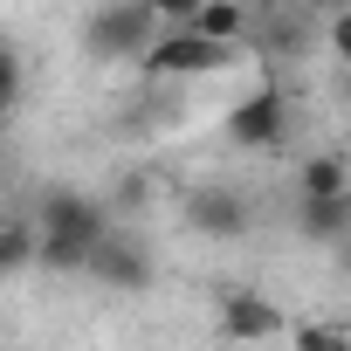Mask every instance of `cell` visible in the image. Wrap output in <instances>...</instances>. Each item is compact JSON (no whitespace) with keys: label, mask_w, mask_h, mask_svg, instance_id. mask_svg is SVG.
<instances>
[{"label":"cell","mask_w":351,"mask_h":351,"mask_svg":"<svg viewBox=\"0 0 351 351\" xmlns=\"http://www.w3.org/2000/svg\"><path fill=\"white\" fill-rule=\"evenodd\" d=\"M28 228H35V262H42V269H56V276H83L90 248L110 234V214H104V200L83 193V186H42Z\"/></svg>","instance_id":"1"},{"label":"cell","mask_w":351,"mask_h":351,"mask_svg":"<svg viewBox=\"0 0 351 351\" xmlns=\"http://www.w3.org/2000/svg\"><path fill=\"white\" fill-rule=\"evenodd\" d=\"M165 35L158 21V0H110L83 21V49L97 62H145V49Z\"/></svg>","instance_id":"2"},{"label":"cell","mask_w":351,"mask_h":351,"mask_svg":"<svg viewBox=\"0 0 351 351\" xmlns=\"http://www.w3.org/2000/svg\"><path fill=\"white\" fill-rule=\"evenodd\" d=\"M289 124H296V110H289V90L276 76H262L248 97H234L221 110V131H228L234 152H282L289 145Z\"/></svg>","instance_id":"3"},{"label":"cell","mask_w":351,"mask_h":351,"mask_svg":"<svg viewBox=\"0 0 351 351\" xmlns=\"http://www.w3.org/2000/svg\"><path fill=\"white\" fill-rule=\"evenodd\" d=\"M83 276H90V282H104V289H117V296H138V289H152V276H158V255H152V241H145L138 228L110 221V234L90 248Z\"/></svg>","instance_id":"4"},{"label":"cell","mask_w":351,"mask_h":351,"mask_svg":"<svg viewBox=\"0 0 351 351\" xmlns=\"http://www.w3.org/2000/svg\"><path fill=\"white\" fill-rule=\"evenodd\" d=\"M241 56L234 49H214V42H200L193 28H165L152 49H145V76L152 83H200V76H221V69H234Z\"/></svg>","instance_id":"5"},{"label":"cell","mask_w":351,"mask_h":351,"mask_svg":"<svg viewBox=\"0 0 351 351\" xmlns=\"http://www.w3.org/2000/svg\"><path fill=\"white\" fill-rule=\"evenodd\" d=\"M317 35H324V21H317L310 8H255V21H248V49H241V56H262L269 69H282V62L317 56Z\"/></svg>","instance_id":"6"},{"label":"cell","mask_w":351,"mask_h":351,"mask_svg":"<svg viewBox=\"0 0 351 351\" xmlns=\"http://www.w3.org/2000/svg\"><path fill=\"white\" fill-rule=\"evenodd\" d=\"M214 330H221L228 344H269V337H282V330H289V317H282V303H276V296L228 282V289L214 296Z\"/></svg>","instance_id":"7"},{"label":"cell","mask_w":351,"mask_h":351,"mask_svg":"<svg viewBox=\"0 0 351 351\" xmlns=\"http://www.w3.org/2000/svg\"><path fill=\"white\" fill-rule=\"evenodd\" d=\"M186 228L193 234H207V241H241L248 228H255V200L241 193V186H193V200H186Z\"/></svg>","instance_id":"8"},{"label":"cell","mask_w":351,"mask_h":351,"mask_svg":"<svg viewBox=\"0 0 351 351\" xmlns=\"http://www.w3.org/2000/svg\"><path fill=\"white\" fill-rule=\"evenodd\" d=\"M248 21H255V8H241V0H193V35L200 42H214V49H248Z\"/></svg>","instance_id":"9"},{"label":"cell","mask_w":351,"mask_h":351,"mask_svg":"<svg viewBox=\"0 0 351 351\" xmlns=\"http://www.w3.org/2000/svg\"><path fill=\"white\" fill-rule=\"evenodd\" d=\"M296 234L317 241V248H337L351 234V193H337V200H296Z\"/></svg>","instance_id":"10"},{"label":"cell","mask_w":351,"mask_h":351,"mask_svg":"<svg viewBox=\"0 0 351 351\" xmlns=\"http://www.w3.org/2000/svg\"><path fill=\"white\" fill-rule=\"evenodd\" d=\"M337 193H351V165H344V152H310L303 172H296V200H337Z\"/></svg>","instance_id":"11"},{"label":"cell","mask_w":351,"mask_h":351,"mask_svg":"<svg viewBox=\"0 0 351 351\" xmlns=\"http://www.w3.org/2000/svg\"><path fill=\"white\" fill-rule=\"evenodd\" d=\"M0 269H35V228L28 221H0Z\"/></svg>","instance_id":"12"},{"label":"cell","mask_w":351,"mask_h":351,"mask_svg":"<svg viewBox=\"0 0 351 351\" xmlns=\"http://www.w3.org/2000/svg\"><path fill=\"white\" fill-rule=\"evenodd\" d=\"M289 351H351V330L344 324H303V330H289Z\"/></svg>","instance_id":"13"},{"label":"cell","mask_w":351,"mask_h":351,"mask_svg":"<svg viewBox=\"0 0 351 351\" xmlns=\"http://www.w3.org/2000/svg\"><path fill=\"white\" fill-rule=\"evenodd\" d=\"M324 56H337L344 69H351V8H337V14H324Z\"/></svg>","instance_id":"14"},{"label":"cell","mask_w":351,"mask_h":351,"mask_svg":"<svg viewBox=\"0 0 351 351\" xmlns=\"http://www.w3.org/2000/svg\"><path fill=\"white\" fill-rule=\"evenodd\" d=\"M14 97H21V49L0 42V110L14 117Z\"/></svg>","instance_id":"15"},{"label":"cell","mask_w":351,"mask_h":351,"mask_svg":"<svg viewBox=\"0 0 351 351\" xmlns=\"http://www.w3.org/2000/svg\"><path fill=\"white\" fill-rule=\"evenodd\" d=\"M330 255H337V276H351V234H344V241H337Z\"/></svg>","instance_id":"16"},{"label":"cell","mask_w":351,"mask_h":351,"mask_svg":"<svg viewBox=\"0 0 351 351\" xmlns=\"http://www.w3.org/2000/svg\"><path fill=\"white\" fill-rule=\"evenodd\" d=\"M0 186H8V158H0Z\"/></svg>","instance_id":"17"},{"label":"cell","mask_w":351,"mask_h":351,"mask_svg":"<svg viewBox=\"0 0 351 351\" xmlns=\"http://www.w3.org/2000/svg\"><path fill=\"white\" fill-rule=\"evenodd\" d=\"M0 282H8V269H0Z\"/></svg>","instance_id":"18"}]
</instances>
